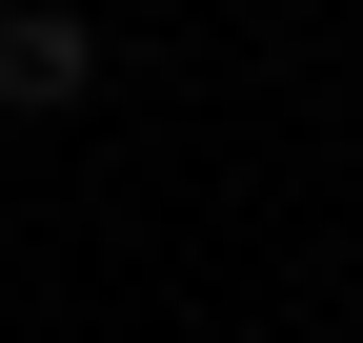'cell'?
<instances>
[{"label":"cell","instance_id":"1","mask_svg":"<svg viewBox=\"0 0 363 343\" xmlns=\"http://www.w3.org/2000/svg\"><path fill=\"white\" fill-rule=\"evenodd\" d=\"M0 101H21V121L101 101V21H81V0H0Z\"/></svg>","mask_w":363,"mask_h":343}]
</instances>
